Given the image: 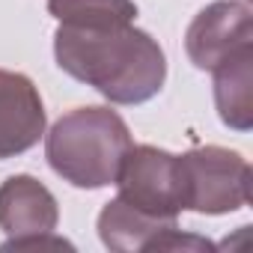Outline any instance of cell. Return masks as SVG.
Returning a JSON list of instances; mask_svg holds the SVG:
<instances>
[{
  "label": "cell",
  "instance_id": "2",
  "mask_svg": "<svg viewBox=\"0 0 253 253\" xmlns=\"http://www.w3.org/2000/svg\"><path fill=\"white\" fill-rule=\"evenodd\" d=\"M134 146L125 119L110 107H75L63 113L45 134V158L51 170L84 191L116 182L122 158Z\"/></svg>",
  "mask_w": 253,
  "mask_h": 253
},
{
  "label": "cell",
  "instance_id": "10",
  "mask_svg": "<svg viewBox=\"0 0 253 253\" xmlns=\"http://www.w3.org/2000/svg\"><path fill=\"white\" fill-rule=\"evenodd\" d=\"M48 12L69 27H116L134 24V0H48Z\"/></svg>",
  "mask_w": 253,
  "mask_h": 253
},
{
  "label": "cell",
  "instance_id": "7",
  "mask_svg": "<svg viewBox=\"0 0 253 253\" xmlns=\"http://www.w3.org/2000/svg\"><path fill=\"white\" fill-rule=\"evenodd\" d=\"M60 223L57 197L27 173L0 182V229L9 238H30L54 232Z\"/></svg>",
  "mask_w": 253,
  "mask_h": 253
},
{
  "label": "cell",
  "instance_id": "9",
  "mask_svg": "<svg viewBox=\"0 0 253 253\" xmlns=\"http://www.w3.org/2000/svg\"><path fill=\"white\" fill-rule=\"evenodd\" d=\"M214 104L232 131H250L253 128V48L238 51L226 63H220L214 72Z\"/></svg>",
  "mask_w": 253,
  "mask_h": 253
},
{
  "label": "cell",
  "instance_id": "1",
  "mask_svg": "<svg viewBox=\"0 0 253 253\" xmlns=\"http://www.w3.org/2000/svg\"><path fill=\"white\" fill-rule=\"evenodd\" d=\"M57 66L101 92L110 104H143L167 81V57L146 30L134 24L69 27L54 33Z\"/></svg>",
  "mask_w": 253,
  "mask_h": 253
},
{
  "label": "cell",
  "instance_id": "4",
  "mask_svg": "<svg viewBox=\"0 0 253 253\" xmlns=\"http://www.w3.org/2000/svg\"><path fill=\"white\" fill-rule=\"evenodd\" d=\"M119 197L146 211V214H158V217H173L179 220V214L185 211V188H182V164L179 155L140 143L131 146L122 158V167L116 173Z\"/></svg>",
  "mask_w": 253,
  "mask_h": 253
},
{
  "label": "cell",
  "instance_id": "11",
  "mask_svg": "<svg viewBox=\"0 0 253 253\" xmlns=\"http://www.w3.org/2000/svg\"><path fill=\"white\" fill-rule=\"evenodd\" d=\"M42 250V247H72L66 238L45 232V235H30V238H9L6 244H0V250Z\"/></svg>",
  "mask_w": 253,
  "mask_h": 253
},
{
  "label": "cell",
  "instance_id": "8",
  "mask_svg": "<svg viewBox=\"0 0 253 253\" xmlns=\"http://www.w3.org/2000/svg\"><path fill=\"white\" fill-rule=\"evenodd\" d=\"M173 226H179V220L146 214L128 206L122 197H113L110 203H104L98 214V238L107 250H116V253L155 250V241L164 232H170Z\"/></svg>",
  "mask_w": 253,
  "mask_h": 253
},
{
  "label": "cell",
  "instance_id": "6",
  "mask_svg": "<svg viewBox=\"0 0 253 253\" xmlns=\"http://www.w3.org/2000/svg\"><path fill=\"white\" fill-rule=\"evenodd\" d=\"M45 125L48 113L39 86L21 72L0 69V161L33 149Z\"/></svg>",
  "mask_w": 253,
  "mask_h": 253
},
{
  "label": "cell",
  "instance_id": "3",
  "mask_svg": "<svg viewBox=\"0 0 253 253\" xmlns=\"http://www.w3.org/2000/svg\"><path fill=\"white\" fill-rule=\"evenodd\" d=\"M185 211L229 214L250 203V164L223 146H197L179 155Z\"/></svg>",
  "mask_w": 253,
  "mask_h": 253
},
{
  "label": "cell",
  "instance_id": "5",
  "mask_svg": "<svg viewBox=\"0 0 253 253\" xmlns=\"http://www.w3.org/2000/svg\"><path fill=\"white\" fill-rule=\"evenodd\" d=\"M244 48H253V12L244 0H214L188 24L185 51L203 72H214Z\"/></svg>",
  "mask_w": 253,
  "mask_h": 253
}]
</instances>
